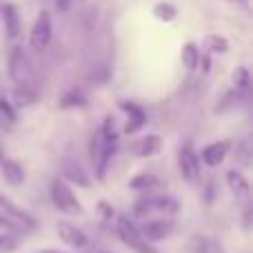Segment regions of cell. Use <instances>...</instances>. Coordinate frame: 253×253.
<instances>
[{"instance_id": "obj_1", "label": "cell", "mask_w": 253, "mask_h": 253, "mask_svg": "<svg viewBox=\"0 0 253 253\" xmlns=\"http://www.w3.org/2000/svg\"><path fill=\"white\" fill-rule=\"evenodd\" d=\"M51 200H53V205H56V209L62 211V213H69V215L83 213V205H80V200L76 198V193L71 191L62 180H53L51 182Z\"/></svg>"}, {"instance_id": "obj_2", "label": "cell", "mask_w": 253, "mask_h": 253, "mask_svg": "<svg viewBox=\"0 0 253 253\" xmlns=\"http://www.w3.org/2000/svg\"><path fill=\"white\" fill-rule=\"evenodd\" d=\"M118 236H120V240H123L129 249H133L135 253H158V249L151 247V242H147L140 236L138 227H135L126 215H120L118 218Z\"/></svg>"}, {"instance_id": "obj_3", "label": "cell", "mask_w": 253, "mask_h": 253, "mask_svg": "<svg viewBox=\"0 0 253 253\" xmlns=\"http://www.w3.org/2000/svg\"><path fill=\"white\" fill-rule=\"evenodd\" d=\"M153 211H160V213H173L178 211V200L171 196H147L140 198L133 207L135 218H147Z\"/></svg>"}, {"instance_id": "obj_4", "label": "cell", "mask_w": 253, "mask_h": 253, "mask_svg": "<svg viewBox=\"0 0 253 253\" xmlns=\"http://www.w3.org/2000/svg\"><path fill=\"white\" fill-rule=\"evenodd\" d=\"M49 42H51V16L49 11H40V16L34 22V29H31L29 44L34 51H44Z\"/></svg>"}, {"instance_id": "obj_5", "label": "cell", "mask_w": 253, "mask_h": 253, "mask_svg": "<svg viewBox=\"0 0 253 253\" xmlns=\"http://www.w3.org/2000/svg\"><path fill=\"white\" fill-rule=\"evenodd\" d=\"M178 162H180V173H182V178L187 180L189 184H198V180H200V160H198L196 151H193V147L189 142L180 149Z\"/></svg>"}, {"instance_id": "obj_6", "label": "cell", "mask_w": 253, "mask_h": 253, "mask_svg": "<svg viewBox=\"0 0 253 253\" xmlns=\"http://www.w3.org/2000/svg\"><path fill=\"white\" fill-rule=\"evenodd\" d=\"M0 209H2V213L7 215L9 220H13L22 231H34V229L38 227V222H36L34 215L27 213V211H22L20 207H16L7 196H2V193H0Z\"/></svg>"}, {"instance_id": "obj_7", "label": "cell", "mask_w": 253, "mask_h": 253, "mask_svg": "<svg viewBox=\"0 0 253 253\" xmlns=\"http://www.w3.org/2000/svg\"><path fill=\"white\" fill-rule=\"evenodd\" d=\"M138 231L147 242H160V240H165V238L171 236V231H173V222L167 220V218L149 220V222H144Z\"/></svg>"}, {"instance_id": "obj_8", "label": "cell", "mask_w": 253, "mask_h": 253, "mask_svg": "<svg viewBox=\"0 0 253 253\" xmlns=\"http://www.w3.org/2000/svg\"><path fill=\"white\" fill-rule=\"evenodd\" d=\"M9 76L16 84H29V62H27L25 53L20 47H16L9 56Z\"/></svg>"}, {"instance_id": "obj_9", "label": "cell", "mask_w": 253, "mask_h": 253, "mask_svg": "<svg viewBox=\"0 0 253 253\" xmlns=\"http://www.w3.org/2000/svg\"><path fill=\"white\" fill-rule=\"evenodd\" d=\"M229 147H231L229 140H220V142H213V144H209V147H205L202 149V162L209 167L222 165V160L229 153Z\"/></svg>"}, {"instance_id": "obj_10", "label": "cell", "mask_w": 253, "mask_h": 253, "mask_svg": "<svg viewBox=\"0 0 253 253\" xmlns=\"http://www.w3.org/2000/svg\"><path fill=\"white\" fill-rule=\"evenodd\" d=\"M56 231H58V238H60L65 245H69V247L80 249V247L87 245V236H84L80 229H76L74 224H69V222H58Z\"/></svg>"}, {"instance_id": "obj_11", "label": "cell", "mask_w": 253, "mask_h": 253, "mask_svg": "<svg viewBox=\"0 0 253 253\" xmlns=\"http://www.w3.org/2000/svg\"><path fill=\"white\" fill-rule=\"evenodd\" d=\"M120 107H123V111L129 114V123L125 125V133H135L138 129H142V126L147 125V114H144L138 105H133V102H123Z\"/></svg>"}, {"instance_id": "obj_12", "label": "cell", "mask_w": 253, "mask_h": 253, "mask_svg": "<svg viewBox=\"0 0 253 253\" xmlns=\"http://www.w3.org/2000/svg\"><path fill=\"white\" fill-rule=\"evenodd\" d=\"M62 175L69 182L78 184V187H89V175L84 173V169L76 160H65L62 162Z\"/></svg>"}, {"instance_id": "obj_13", "label": "cell", "mask_w": 253, "mask_h": 253, "mask_svg": "<svg viewBox=\"0 0 253 253\" xmlns=\"http://www.w3.org/2000/svg\"><path fill=\"white\" fill-rule=\"evenodd\" d=\"M0 169H2V175L11 187H18V184L25 182V169L18 160H2L0 162Z\"/></svg>"}, {"instance_id": "obj_14", "label": "cell", "mask_w": 253, "mask_h": 253, "mask_svg": "<svg viewBox=\"0 0 253 253\" xmlns=\"http://www.w3.org/2000/svg\"><path fill=\"white\" fill-rule=\"evenodd\" d=\"M2 20H4V31H7L9 40H16L20 34V18L13 4H4L2 7Z\"/></svg>"}, {"instance_id": "obj_15", "label": "cell", "mask_w": 253, "mask_h": 253, "mask_svg": "<svg viewBox=\"0 0 253 253\" xmlns=\"http://www.w3.org/2000/svg\"><path fill=\"white\" fill-rule=\"evenodd\" d=\"M160 149H162L160 135H147V138H142L135 144V153H138L140 158H151V156H156Z\"/></svg>"}, {"instance_id": "obj_16", "label": "cell", "mask_w": 253, "mask_h": 253, "mask_svg": "<svg viewBox=\"0 0 253 253\" xmlns=\"http://www.w3.org/2000/svg\"><path fill=\"white\" fill-rule=\"evenodd\" d=\"M182 65L189 71L198 69V65H200V49H198L196 42H187L182 47Z\"/></svg>"}, {"instance_id": "obj_17", "label": "cell", "mask_w": 253, "mask_h": 253, "mask_svg": "<svg viewBox=\"0 0 253 253\" xmlns=\"http://www.w3.org/2000/svg\"><path fill=\"white\" fill-rule=\"evenodd\" d=\"M36 91L31 84H18L16 91H13V100H16L18 107H27V105H34L36 102Z\"/></svg>"}, {"instance_id": "obj_18", "label": "cell", "mask_w": 253, "mask_h": 253, "mask_svg": "<svg viewBox=\"0 0 253 253\" xmlns=\"http://www.w3.org/2000/svg\"><path fill=\"white\" fill-rule=\"evenodd\" d=\"M227 182H229V187H231V191L236 193V196H247V193H249V182L245 180V175H242L240 171H229Z\"/></svg>"}, {"instance_id": "obj_19", "label": "cell", "mask_w": 253, "mask_h": 253, "mask_svg": "<svg viewBox=\"0 0 253 253\" xmlns=\"http://www.w3.org/2000/svg\"><path fill=\"white\" fill-rule=\"evenodd\" d=\"M158 184H160V180H158L153 173H140V175H135V178L129 180L131 189H153V187H158Z\"/></svg>"}, {"instance_id": "obj_20", "label": "cell", "mask_w": 253, "mask_h": 253, "mask_svg": "<svg viewBox=\"0 0 253 253\" xmlns=\"http://www.w3.org/2000/svg\"><path fill=\"white\" fill-rule=\"evenodd\" d=\"M153 16H156L160 22H171L175 16H178V11H175V7L171 2H158L156 7H153Z\"/></svg>"}, {"instance_id": "obj_21", "label": "cell", "mask_w": 253, "mask_h": 253, "mask_svg": "<svg viewBox=\"0 0 253 253\" xmlns=\"http://www.w3.org/2000/svg\"><path fill=\"white\" fill-rule=\"evenodd\" d=\"M205 44H207V49H209V51H213V53H227L229 51L227 38H222V36H218V34H209V36H207Z\"/></svg>"}, {"instance_id": "obj_22", "label": "cell", "mask_w": 253, "mask_h": 253, "mask_svg": "<svg viewBox=\"0 0 253 253\" xmlns=\"http://www.w3.org/2000/svg\"><path fill=\"white\" fill-rule=\"evenodd\" d=\"M60 107L62 109H71V107H87V98L80 91H69L60 98Z\"/></svg>"}, {"instance_id": "obj_23", "label": "cell", "mask_w": 253, "mask_h": 253, "mask_svg": "<svg viewBox=\"0 0 253 253\" xmlns=\"http://www.w3.org/2000/svg\"><path fill=\"white\" fill-rule=\"evenodd\" d=\"M18 245H20V238H18V233H2L0 236V253H11L18 249Z\"/></svg>"}, {"instance_id": "obj_24", "label": "cell", "mask_w": 253, "mask_h": 253, "mask_svg": "<svg viewBox=\"0 0 253 253\" xmlns=\"http://www.w3.org/2000/svg\"><path fill=\"white\" fill-rule=\"evenodd\" d=\"M233 84L238 91H247L249 89V69L247 67H236L233 71Z\"/></svg>"}, {"instance_id": "obj_25", "label": "cell", "mask_w": 253, "mask_h": 253, "mask_svg": "<svg viewBox=\"0 0 253 253\" xmlns=\"http://www.w3.org/2000/svg\"><path fill=\"white\" fill-rule=\"evenodd\" d=\"M0 118L7 120V123H16V111L4 98H0Z\"/></svg>"}, {"instance_id": "obj_26", "label": "cell", "mask_w": 253, "mask_h": 253, "mask_svg": "<svg viewBox=\"0 0 253 253\" xmlns=\"http://www.w3.org/2000/svg\"><path fill=\"white\" fill-rule=\"evenodd\" d=\"M0 229H4V231H9V233H20L22 229L18 227L13 220H9L4 213H0Z\"/></svg>"}, {"instance_id": "obj_27", "label": "cell", "mask_w": 253, "mask_h": 253, "mask_svg": "<svg viewBox=\"0 0 253 253\" xmlns=\"http://www.w3.org/2000/svg\"><path fill=\"white\" fill-rule=\"evenodd\" d=\"M53 7L58 9V11H69L71 4H74V0H51Z\"/></svg>"}, {"instance_id": "obj_28", "label": "cell", "mask_w": 253, "mask_h": 253, "mask_svg": "<svg viewBox=\"0 0 253 253\" xmlns=\"http://www.w3.org/2000/svg\"><path fill=\"white\" fill-rule=\"evenodd\" d=\"M4 160V153H2V147H0V162Z\"/></svg>"}, {"instance_id": "obj_29", "label": "cell", "mask_w": 253, "mask_h": 253, "mask_svg": "<svg viewBox=\"0 0 253 253\" xmlns=\"http://www.w3.org/2000/svg\"><path fill=\"white\" fill-rule=\"evenodd\" d=\"M40 253H60V251H40Z\"/></svg>"}, {"instance_id": "obj_30", "label": "cell", "mask_w": 253, "mask_h": 253, "mask_svg": "<svg viewBox=\"0 0 253 253\" xmlns=\"http://www.w3.org/2000/svg\"><path fill=\"white\" fill-rule=\"evenodd\" d=\"M102 253H109V251H102Z\"/></svg>"}, {"instance_id": "obj_31", "label": "cell", "mask_w": 253, "mask_h": 253, "mask_svg": "<svg viewBox=\"0 0 253 253\" xmlns=\"http://www.w3.org/2000/svg\"><path fill=\"white\" fill-rule=\"evenodd\" d=\"M74 2H76V0H74Z\"/></svg>"}]
</instances>
